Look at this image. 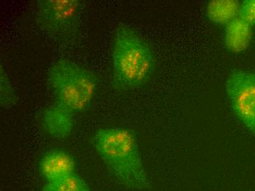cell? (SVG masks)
Listing matches in <instances>:
<instances>
[{"instance_id": "cell-1", "label": "cell", "mask_w": 255, "mask_h": 191, "mask_svg": "<svg viewBox=\"0 0 255 191\" xmlns=\"http://www.w3.org/2000/svg\"><path fill=\"white\" fill-rule=\"evenodd\" d=\"M94 147L120 184L129 190L144 191L150 188L133 130L120 127L100 129L95 135Z\"/></svg>"}, {"instance_id": "cell-2", "label": "cell", "mask_w": 255, "mask_h": 191, "mask_svg": "<svg viewBox=\"0 0 255 191\" xmlns=\"http://www.w3.org/2000/svg\"><path fill=\"white\" fill-rule=\"evenodd\" d=\"M112 65L113 82L118 89H136L153 75L155 55L149 43L136 30L121 24L113 38Z\"/></svg>"}, {"instance_id": "cell-3", "label": "cell", "mask_w": 255, "mask_h": 191, "mask_svg": "<svg viewBox=\"0 0 255 191\" xmlns=\"http://www.w3.org/2000/svg\"><path fill=\"white\" fill-rule=\"evenodd\" d=\"M48 82L55 103L75 116L89 108L99 85L95 73L64 59L49 68Z\"/></svg>"}, {"instance_id": "cell-4", "label": "cell", "mask_w": 255, "mask_h": 191, "mask_svg": "<svg viewBox=\"0 0 255 191\" xmlns=\"http://www.w3.org/2000/svg\"><path fill=\"white\" fill-rule=\"evenodd\" d=\"M82 9L80 0H40L37 4V23L52 39L70 42L79 32Z\"/></svg>"}, {"instance_id": "cell-5", "label": "cell", "mask_w": 255, "mask_h": 191, "mask_svg": "<svg viewBox=\"0 0 255 191\" xmlns=\"http://www.w3.org/2000/svg\"><path fill=\"white\" fill-rule=\"evenodd\" d=\"M225 86L236 117L255 135V71H233Z\"/></svg>"}, {"instance_id": "cell-6", "label": "cell", "mask_w": 255, "mask_h": 191, "mask_svg": "<svg viewBox=\"0 0 255 191\" xmlns=\"http://www.w3.org/2000/svg\"><path fill=\"white\" fill-rule=\"evenodd\" d=\"M38 169L40 175L49 183L75 173V160L65 151H49L40 159Z\"/></svg>"}, {"instance_id": "cell-7", "label": "cell", "mask_w": 255, "mask_h": 191, "mask_svg": "<svg viewBox=\"0 0 255 191\" xmlns=\"http://www.w3.org/2000/svg\"><path fill=\"white\" fill-rule=\"evenodd\" d=\"M75 115L54 104L46 108L42 122L49 136L56 139H65L72 133Z\"/></svg>"}, {"instance_id": "cell-8", "label": "cell", "mask_w": 255, "mask_h": 191, "mask_svg": "<svg viewBox=\"0 0 255 191\" xmlns=\"http://www.w3.org/2000/svg\"><path fill=\"white\" fill-rule=\"evenodd\" d=\"M252 35L253 27L238 16L225 25L224 45L230 52L241 53L250 46Z\"/></svg>"}, {"instance_id": "cell-9", "label": "cell", "mask_w": 255, "mask_h": 191, "mask_svg": "<svg viewBox=\"0 0 255 191\" xmlns=\"http://www.w3.org/2000/svg\"><path fill=\"white\" fill-rule=\"evenodd\" d=\"M240 4L234 0H217L208 3L206 15L211 22L217 24H228L239 16Z\"/></svg>"}, {"instance_id": "cell-10", "label": "cell", "mask_w": 255, "mask_h": 191, "mask_svg": "<svg viewBox=\"0 0 255 191\" xmlns=\"http://www.w3.org/2000/svg\"><path fill=\"white\" fill-rule=\"evenodd\" d=\"M42 191H90L88 184L77 174L68 175L54 181L49 182Z\"/></svg>"}, {"instance_id": "cell-11", "label": "cell", "mask_w": 255, "mask_h": 191, "mask_svg": "<svg viewBox=\"0 0 255 191\" xmlns=\"http://www.w3.org/2000/svg\"><path fill=\"white\" fill-rule=\"evenodd\" d=\"M0 70V103L4 108H8L15 104L17 97L7 73L2 66Z\"/></svg>"}, {"instance_id": "cell-12", "label": "cell", "mask_w": 255, "mask_h": 191, "mask_svg": "<svg viewBox=\"0 0 255 191\" xmlns=\"http://www.w3.org/2000/svg\"><path fill=\"white\" fill-rule=\"evenodd\" d=\"M239 17L252 27L255 26V0H245L241 3Z\"/></svg>"}]
</instances>
